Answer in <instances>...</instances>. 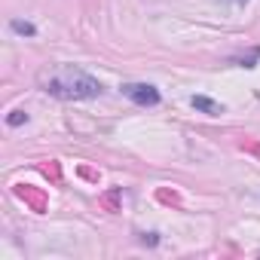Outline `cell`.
Returning <instances> with one entry per match:
<instances>
[{"label": "cell", "mask_w": 260, "mask_h": 260, "mask_svg": "<svg viewBox=\"0 0 260 260\" xmlns=\"http://www.w3.org/2000/svg\"><path fill=\"white\" fill-rule=\"evenodd\" d=\"M43 89L64 101H83L101 95V83L74 64H55L49 74H43Z\"/></svg>", "instance_id": "obj_1"}, {"label": "cell", "mask_w": 260, "mask_h": 260, "mask_svg": "<svg viewBox=\"0 0 260 260\" xmlns=\"http://www.w3.org/2000/svg\"><path fill=\"white\" fill-rule=\"evenodd\" d=\"M122 95H125L128 101L141 104V107L159 104V92H156V86H150V83H125V86H122Z\"/></svg>", "instance_id": "obj_2"}, {"label": "cell", "mask_w": 260, "mask_h": 260, "mask_svg": "<svg viewBox=\"0 0 260 260\" xmlns=\"http://www.w3.org/2000/svg\"><path fill=\"white\" fill-rule=\"evenodd\" d=\"M193 107L202 110V113H211V116L223 113V104H217V101H211V98H205V95H193Z\"/></svg>", "instance_id": "obj_3"}, {"label": "cell", "mask_w": 260, "mask_h": 260, "mask_svg": "<svg viewBox=\"0 0 260 260\" xmlns=\"http://www.w3.org/2000/svg\"><path fill=\"white\" fill-rule=\"evenodd\" d=\"M25 119H28V113H25V110H13V113L7 116V122H10V125H22Z\"/></svg>", "instance_id": "obj_4"}, {"label": "cell", "mask_w": 260, "mask_h": 260, "mask_svg": "<svg viewBox=\"0 0 260 260\" xmlns=\"http://www.w3.org/2000/svg\"><path fill=\"white\" fill-rule=\"evenodd\" d=\"M13 31H16V34H34V25H25V22H13Z\"/></svg>", "instance_id": "obj_5"}]
</instances>
